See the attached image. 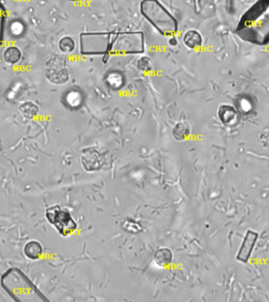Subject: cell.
Instances as JSON below:
<instances>
[{
  "instance_id": "1",
  "label": "cell",
  "mask_w": 269,
  "mask_h": 302,
  "mask_svg": "<svg viewBox=\"0 0 269 302\" xmlns=\"http://www.w3.org/2000/svg\"><path fill=\"white\" fill-rule=\"evenodd\" d=\"M140 13L164 37L177 34L178 22L159 0H143L140 3Z\"/></svg>"
},
{
  "instance_id": "2",
  "label": "cell",
  "mask_w": 269,
  "mask_h": 302,
  "mask_svg": "<svg viewBox=\"0 0 269 302\" xmlns=\"http://www.w3.org/2000/svg\"><path fill=\"white\" fill-rule=\"evenodd\" d=\"M2 285L16 300L34 301V297L42 295L29 278L17 268H11L3 275Z\"/></svg>"
},
{
  "instance_id": "3",
  "label": "cell",
  "mask_w": 269,
  "mask_h": 302,
  "mask_svg": "<svg viewBox=\"0 0 269 302\" xmlns=\"http://www.w3.org/2000/svg\"><path fill=\"white\" fill-rule=\"evenodd\" d=\"M118 32L82 33L80 37V53L83 55H103L102 62L106 58L112 56L115 40Z\"/></svg>"
},
{
  "instance_id": "4",
  "label": "cell",
  "mask_w": 269,
  "mask_h": 302,
  "mask_svg": "<svg viewBox=\"0 0 269 302\" xmlns=\"http://www.w3.org/2000/svg\"><path fill=\"white\" fill-rule=\"evenodd\" d=\"M144 51V34L140 32L117 33L112 55H134Z\"/></svg>"
},
{
  "instance_id": "5",
  "label": "cell",
  "mask_w": 269,
  "mask_h": 302,
  "mask_svg": "<svg viewBox=\"0 0 269 302\" xmlns=\"http://www.w3.org/2000/svg\"><path fill=\"white\" fill-rule=\"evenodd\" d=\"M46 217L62 236H69L77 230V223L70 213L58 205L48 208L46 211Z\"/></svg>"
},
{
  "instance_id": "6",
  "label": "cell",
  "mask_w": 269,
  "mask_h": 302,
  "mask_svg": "<svg viewBox=\"0 0 269 302\" xmlns=\"http://www.w3.org/2000/svg\"><path fill=\"white\" fill-rule=\"evenodd\" d=\"M46 77L54 84H65L69 79V73L66 67V60L63 56L54 55L47 62Z\"/></svg>"
},
{
  "instance_id": "7",
  "label": "cell",
  "mask_w": 269,
  "mask_h": 302,
  "mask_svg": "<svg viewBox=\"0 0 269 302\" xmlns=\"http://www.w3.org/2000/svg\"><path fill=\"white\" fill-rule=\"evenodd\" d=\"M81 162L86 171H99L105 165V159L97 148L92 146L82 150Z\"/></svg>"
},
{
  "instance_id": "8",
  "label": "cell",
  "mask_w": 269,
  "mask_h": 302,
  "mask_svg": "<svg viewBox=\"0 0 269 302\" xmlns=\"http://www.w3.org/2000/svg\"><path fill=\"white\" fill-rule=\"evenodd\" d=\"M258 238V235L254 231H249L244 238L243 242L241 245L240 249L238 250L237 259L242 262H247L250 257L255 244Z\"/></svg>"
},
{
  "instance_id": "9",
  "label": "cell",
  "mask_w": 269,
  "mask_h": 302,
  "mask_svg": "<svg viewBox=\"0 0 269 302\" xmlns=\"http://www.w3.org/2000/svg\"><path fill=\"white\" fill-rule=\"evenodd\" d=\"M220 120L227 127H234L238 122V113L235 108L228 105H222L218 109Z\"/></svg>"
},
{
  "instance_id": "10",
  "label": "cell",
  "mask_w": 269,
  "mask_h": 302,
  "mask_svg": "<svg viewBox=\"0 0 269 302\" xmlns=\"http://www.w3.org/2000/svg\"><path fill=\"white\" fill-rule=\"evenodd\" d=\"M183 42L190 49L195 50L200 48L203 40L199 32L195 30H189L183 36Z\"/></svg>"
},
{
  "instance_id": "11",
  "label": "cell",
  "mask_w": 269,
  "mask_h": 302,
  "mask_svg": "<svg viewBox=\"0 0 269 302\" xmlns=\"http://www.w3.org/2000/svg\"><path fill=\"white\" fill-rule=\"evenodd\" d=\"M155 263L161 267L169 265L173 262V253L169 248L162 247L158 249L154 255Z\"/></svg>"
},
{
  "instance_id": "12",
  "label": "cell",
  "mask_w": 269,
  "mask_h": 302,
  "mask_svg": "<svg viewBox=\"0 0 269 302\" xmlns=\"http://www.w3.org/2000/svg\"><path fill=\"white\" fill-rule=\"evenodd\" d=\"M191 134V127L187 121H180L175 124L172 130V135L177 141H184Z\"/></svg>"
},
{
  "instance_id": "13",
  "label": "cell",
  "mask_w": 269,
  "mask_h": 302,
  "mask_svg": "<svg viewBox=\"0 0 269 302\" xmlns=\"http://www.w3.org/2000/svg\"><path fill=\"white\" fill-rule=\"evenodd\" d=\"M43 249L42 246L40 242L37 241H30L26 244L24 248V253L28 258L32 260H38L42 256Z\"/></svg>"
},
{
  "instance_id": "14",
  "label": "cell",
  "mask_w": 269,
  "mask_h": 302,
  "mask_svg": "<svg viewBox=\"0 0 269 302\" xmlns=\"http://www.w3.org/2000/svg\"><path fill=\"white\" fill-rule=\"evenodd\" d=\"M106 83L109 87L113 89H120L124 84V77L123 75L120 74L118 72H112L108 75Z\"/></svg>"
},
{
  "instance_id": "15",
  "label": "cell",
  "mask_w": 269,
  "mask_h": 302,
  "mask_svg": "<svg viewBox=\"0 0 269 302\" xmlns=\"http://www.w3.org/2000/svg\"><path fill=\"white\" fill-rule=\"evenodd\" d=\"M59 49L63 53H72L76 48V42L71 37H64L58 44Z\"/></svg>"
},
{
  "instance_id": "16",
  "label": "cell",
  "mask_w": 269,
  "mask_h": 302,
  "mask_svg": "<svg viewBox=\"0 0 269 302\" xmlns=\"http://www.w3.org/2000/svg\"><path fill=\"white\" fill-rule=\"evenodd\" d=\"M21 58L19 49L15 47H10L4 52V59L9 64H15L19 62Z\"/></svg>"
},
{
  "instance_id": "17",
  "label": "cell",
  "mask_w": 269,
  "mask_h": 302,
  "mask_svg": "<svg viewBox=\"0 0 269 302\" xmlns=\"http://www.w3.org/2000/svg\"><path fill=\"white\" fill-rule=\"evenodd\" d=\"M66 102L73 108H77L83 102V96L78 91H71L68 93Z\"/></svg>"
},
{
  "instance_id": "18",
  "label": "cell",
  "mask_w": 269,
  "mask_h": 302,
  "mask_svg": "<svg viewBox=\"0 0 269 302\" xmlns=\"http://www.w3.org/2000/svg\"><path fill=\"white\" fill-rule=\"evenodd\" d=\"M122 227L125 231H128L131 234H138L142 231V225H140L138 222L133 220L127 219L122 224Z\"/></svg>"
},
{
  "instance_id": "19",
  "label": "cell",
  "mask_w": 269,
  "mask_h": 302,
  "mask_svg": "<svg viewBox=\"0 0 269 302\" xmlns=\"http://www.w3.org/2000/svg\"><path fill=\"white\" fill-rule=\"evenodd\" d=\"M20 110L26 117H33L38 112V108L33 102H28L22 104L20 106Z\"/></svg>"
},
{
  "instance_id": "20",
  "label": "cell",
  "mask_w": 269,
  "mask_h": 302,
  "mask_svg": "<svg viewBox=\"0 0 269 302\" xmlns=\"http://www.w3.org/2000/svg\"><path fill=\"white\" fill-rule=\"evenodd\" d=\"M137 67L140 71L145 72V73L151 71L153 69L151 59L148 56L141 57L137 62Z\"/></svg>"
},
{
  "instance_id": "21",
  "label": "cell",
  "mask_w": 269,
  "mask_h": 302,
  "mask_svg": "<svg viewBox=\"0 0 269 302\" xmlns=\"http://www.w3.org/2000/svg\"><path fill=\"white\" fill-rule=\"evenodd\" d=\"M168 42H169V44L172 47H176L178 44V40H177L175 36H173V37H170V38L168 40Z\"/></svg>"
},
{
  "instance_id": "22",
  "label": "cell",
  "mask_w": 269,
  "mask_h": 302,
  "mask_svg": "<svg viewBox=\"0 0 269 302\" xmlns=\"http://www.w3.org/2000/svg\"><path fill=\"white\" fill-rule=\"evenodd\" d=\"M71 1H77V0H71Z\"/></svg>"
}]
</instances>
